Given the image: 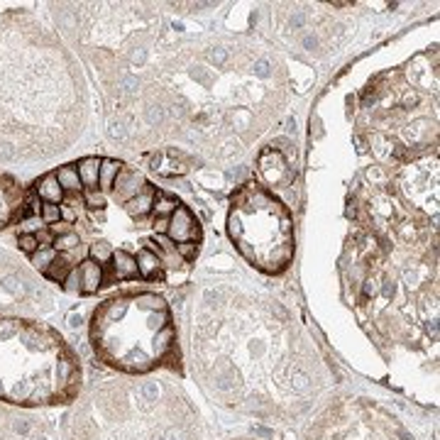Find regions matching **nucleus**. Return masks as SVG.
Listing matches in <instances>:
<instances>
[{
	"label": "nucleus",
	"mask_w": 440,
	"mask_h": 440,
	"mask_svg": "<svg viewBox=\"0 0 440 440\" xmlns=\"http://www.w3.org/2000/svg\"><path fill=\"white\" fill-rule=\"evenodd\" d=\"M110 262H113V279L118 281H127L137 276V260L132 252L127 250H116L110 255Z\"/></svg>",
	"instance_id": "12"
},
{
	"label": "nucleus",
	"mask_w": 440,
	"mask_h": 440,
	"mask_svg": "<svg viewBox=\"0 0 440 440\" xmlns=\"http://www.w3.org/2000/svg\"><path fill=\"white\" fill-rule=\"evenodd\" d=\"M194 367L220 404L257 416H296L320 389V365L289 320H213L194 330Z\"/></svg>",
	"instance_id": "1"
},
{
	"label": "nucleus",
	"mask_w": 440,
	"mask_h": 440,
	"mask_svg": "<svg viewBox=\"0 0 440 440\" xmlns=\"http://www.w3.org/2000/svg\"><path fill=\"white\" fill-rule=\"evenodd\" d=\"M91 345L103 365L132 377L169 370L181 375V352L169 306L157 294L108 299L93 311Z\"/></svg>",
	"instance_id": "2"
},
{
	"label": "nucleus",
	"mask_w": 440,
	"mask_h": 440,
	"mask_svg": "<svg viewBox=\"0 0 440 440\" xmlns=\"http://www.w3.org/2000/svg\"><path fill=\"white\" fill-rule=\"evenodd\" d=\"M79 245H81V237H79V233H74V230L64 233V235H56L54 242H52V247H54L56 252H66V255L79 250Z\"/></svg>",
	"instance_id": "20"
},
{
	"label": "nucleus",
	"mask_w": 440,
	"mask_h": 440,
	"mask_svg": "<svg viewBox=\"0 0 440 440\" xmlns=\"http://www.w3.org/2000/svg\"><path fill=\"white\" fill-rule=\"evenodd\" d=\"M76 171H79V179L84 191H93L98 189V176H100V159L98 157H86L76 164Z\"/></svg>",
	"instance_id": "14"
},
{
	"label": "nucleus",
	"mask_w": 440,
	"mask_h": 440,
	"mask_svg": "<svg viewBox=\"0 0 440 440\" xmlns=\"http://www.w3.org/2000/svg\"><path fill=\"white\" fill-rule=\"evenodd\" d=\"M176 255L184 262L196 260V255H198V242H181V245H176Z\"/></svg>",
	"instance_id": "24"
},
{
	"label": "nucleus",
	"mask_w": 440,
	"mask_h": 440,
	"mask_svg": "<svg viewBox=\"0 0 440 440\" xmlns=\"http://www.w3.org/2000/svg\"><path fill=\"white\" fill-rule=\"evenodd\" d=\"M179 205L181 203L176 198H171V196L157 191V198H155V205H152V213H155V218H169V215L174 213Z\"/></svg>",
	"instance_id": "19"
},
{
	"label": "nucleus",
	"mask_w": 440,
	"mask_h": 440,
	"mask_svg": "<svg viewBox=\"0 0 440 440\" xmlns=\"http://www.w3.org/2000/svg\"><path fill=\"white\" fill-rule=\"evenodd\" d=\"M155 198H157V186L147 184L145 189L140 191V194L135 196L132 201H127L125 203V213L130 215L132 220H142L145 215L152 213V205H155Z\"/></svg>",
	"instance_id": "10"
},
{
	"label": "nucleus",
	"mask_w": 440,
	"mask_h": 440,
	"mask_svg": "<svg viewBox=\"0 0 440 440\" xmlns=\"http://www.w3.org/2000/svg\"><path fill=\"white\" fill-rule=\"evenodd\" d=\"M20 250L27 252V255H35L40 250V240L37 235H20Z\"/></svg>",
	"instance_id": "25"
},
{
	"label": "nucleus",
	"mask_w": 440,
	"mask_h": 440,
	"mask_svg": "<svg viewBox=\"0 0 440 440\" xmlns=\"http://www.w3.org/2000/svg\"><path fill=\"white\" fill-rule=\"evenodd\" d=\"M35 194L40 196L42 203H56V205H59L61 201H64V189H61L59 181H56L54 171H52V174H47V176H42V179L37 181Z\"/></svg>",
	"instance_id": "13"
},
{
	"label": "nucleus",
	"mask_w": 440,
	"mask_h": 440,
	"mask_svg": "<svg viewBox=\"0 0 440 440\" xmlns=\"http://www.w3.org/2000/svg\"><path fill=\"white\" fill-rule=\"evenodd\" d=\"M125 164H120L118 159H100V176H98V189H100V194H110L113 191V181H116V176H118V171L123 169Z\"/></svg>",
	"instance_id": "16"
},
{
	"label": "nucleus",
	"mask_w": 440,
	"mask_h": 440,
	"mask_svg": "<svg viewBox=\"0 0 440 440\" xmlns=\"http://www.w3.org/2000/svg\"><path fill=\"white\" fill-rule=\"evenodd\" d=\"M137 274L145 276V279H152V276L159 274L162 269V260L157 257V252H152L150 247H145V250L137 252Z\"/></svg>",
	"instance_id": "15"
},
{
	"label": "nucleus",
	"mask_w": 440,
	"mask_h": 440,
	"mask_svg": "<svg viewBox=\"0 0 440 440\" xmlns=\"http://www.w3.org/2000/svg\"><path fill=\"white\" fill-rule=\"evenodd\" d=\"M71 269H74V265L69 262V257L61 255V252H56L54 262H52V265L47 267L45 276H47L49 281H56V284H64V279L69 276V272H71Z\"/></svg>",
	"instance_id": "17"
},
{
	"label": "nucleus",
	"mask_w": 440,
	"mask_h": 440,
	"mask_svg": "<svg viewBox=\"0 0 440 440\" xmlns=\"http://www.w3.org/2000/svg\"><path fill=\"white\" fill-rule=\"evenodd\" d=\"M42 220H45V226H54L61 220V210L56 203H42Z\"/></svg>",
	"instance_id": "22"
},
{
	"label": "nucleus",
	"mask_w": 440,
	"mask_h": 440,
	"mask_svg": "<svg viewBox=\"0 0 440 440\" xmlns=\"http://www.w3.org/2000/svg\"><path fill=\"white\" fill-rule=\"evenodd\" d=\"M22 210V189L15 179L0 174V228H6Z\"/></svg>",
	"instance_id": "7"
},
{
	"label": "nucleus",
	"mask_w": 440,
	"mask_h": 440,
	"mask_svg": "<svg viewBox=\"0 0 440 440\" xmlns=\"http://www.w3.org/2000/svg\"><path fill=\"white\" fill-rule=\"evenodd\" d=\"M228 233L245 260L267 274L284 272L294 257L289 210L260 184H245L233 194Z\"/></svg>",
	"instance_id": "4"
},
{
	"label": "nucleus",
	"mask_w": 440,
	"mask_h": 440,
	"mask_svg": "<svg viewBox=\"0 0 440 440\" xmlns=\"http://www.w3.org/2000/svg\"><path fill=\"white\" fill-rule=\"evenodd\" d=\"M166 237H169L174 245H181V242H201L198 220L194 218V213H191L186 205H179V208L169 215Z\"/></svg>",
	"instance_id": "6"
},
{
	"label": "nucleus",
	"mask_w": 440,
	"mask_h": 440,
	"mask_svg": "<svg viewBox=\"0 0 440 440\" xmlns=\"http://www.w3.org/2000/svg\"><path fill=\"white\" fill-rule=\"evenodd\" d=\"M145 186H147V181L140 171L130 169V166H123V169L118 171L116 181H113V191H110V194H113L116 201H120V203H127V201L135 198Z\"/></svg>",
	"instance_id": "8"
},
{
	"label": "nucleus",
	"mask_w": 440,
	"mask_h": 440,
	"mask_svg": "<svg viewBox=\"0 0 440 440\" xmlns=\"http://www.w3.org/2000/svg\"><path fill=\"white\" fill-rule=\"evenodd\" d=\"M306 440H414V435L370 401H343L311 423Z\"/></svg>",
	"instance_id": "5"
},
{
	"label": "nucleus",
	"mask_w": 440,
	"mask_h": 440,
	"mask_svg": "<svg viewBox=\"0 0 440 440\" xmlns=\"http://www.w3.org/2000/svg\"><path fill=\"white\" fill-rule=\"evenodd\" d=\"M79 272H81V294L84 296L95 294V291L103 286V267H100L98 262L91 260V257L81 262Z\"/></svg>",
	"instance_id": "11"
},
{
	"label": "nucleus",
	"mask_w": 440,
	"mask_h": 440,
	"mask_svg": "<svg viewBox=\"0 0 440 440\" xmlns=\"http://www.w3.org/2000/svg\"><path fill=\"white\" fill-rule=\"evenodd\" d=\"M260 171L272 186L284 184V181L289 179V166H286V159L276 150H267L265 155L260 157Z\"/></svg>",
	"instance_id": "9"
},
{
	"label": "nucleus",
	"mask_w": 440,
	"mask_h": 440,
	"mask_svg": "<svg viewBox=\"0 0 440 440\" xmlns=\"http://www.w3.org/2000/svg\"><path fill=\"white\" fill-rule=\"evenodd\" d=\"M54 174H56V181H59V186L64 191H84L81 179H79V171H76V164L61 166V169L54 171Z\"/></svg>",
	"instance_id": "18"
},
{
	"label": "nucleus",
	"mask_w": 440,
	"mask_h": 440,
	"mask_svg": "<svg viewBox=\"0 0 440 440\" xmlns=\"http://www.w3.org/2000/svg\"><path fill=\"white\" fill-rule=\"evenodd\" d=\"M54 257H56V250H54V247H40V250H37L35 255H32V265H35L37 269H40L42 274H45L47 267H49L52 262H54Z\"/></svg>",
	"instance_id": "21"
},
{
	"label": "nucleus",
	"mask_w": 440,
	"mask_h": 440,
	"mask_svg": "<svg viewBox=\"0 0 440 440\" xmlns=\"http://www.w3.org/2000/svg\"><path fill=\"white\" fill-rule=\"evenodd\" d=\"M110 255H113V250H110L105 242H95V245H91V260L98 262V265L110 262Z\"/></svg>",
	"instance_id": "23"
},
{
	"label": "nucleus",
	"mask_w": 440,
	"mask_h": 440,
	"mask_svg": "<svg viewBox=\"0 0 440 440\" xmlns=\"http://www.w3.org/2000/svg\"><path fill=\"white\" fill-rule=\"evenodd\" d=\"M79 389L81 365L56 330L35 320H0V401L69 404Z\"/></svg>",
	"instance_id": "3"
}]
</instances>
